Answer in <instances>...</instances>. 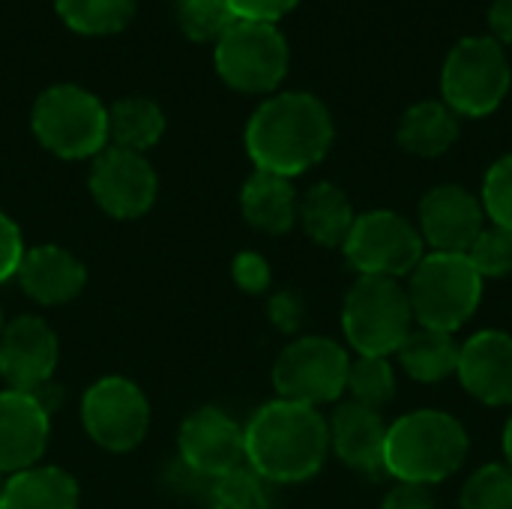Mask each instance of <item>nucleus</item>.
<instances>
[{
  "mask_svg": "<svg viewBox=\"0 0 512 509\" xmlns=\"http://www.w3.org/2000/svg\"><path fill=\"white\" fill-rule=\"evenodd\" d=\"M342 330L357 357H393L414 330V312L396 279L360 276L345 294Z\"/></svg>",
  "mask_w": 512,
  "mask_h": 509,
  "instance_id": "6",
  "label": "nucleus"
},
{
  "mask_svg": "<svg viewBox=\"0 0 512 509\" xmlns=\"http://www.w3.org/2000/svg\"><path fill=\"white\" fill-rule=\"evenodd\" d=\"M219 78L240 93H273L291 63L288 39L276 24L237 18L213 51Z\"/></svg>",
  "mask_w": 512,
  "mask_h": 509,
  "instance_id": "8",
  "label": "nucleus"
},
{
  "mask_svg": "<svg viewBox=\"0 0 512 509\" xmlns=\"http://www.w3.org/2000/svg\"><path fill=\"white\" fill-rule=\"evenodd\" d=\"M354 207L345 189L336 183H315L303 198L297 210V222L303 225L306 237L324 249H342L354 228Z\"/></svg>",
  "mask_w": 512,
  "mask_h": 509,
  "instance_id": "22",
  "label": "nucleus"
},
{
  "mask_svg": "<svg viewBox=\"0 0 512 509\" xmlns=\"http://www.w3.org/2000/svg\"><path fill=\"white\" fill-rule=\"evenodd\" d=\"M459 351L462 345L456 342L453 333L429 330V327H414L402 348L396 351L399 366L420 384H438L456 375L459 369Z\"/></svg>",
  "mask_w": 512,
  "mask_h": 509,
  "instance_id": "24",
  "label": "nucleus"
},
{
  "mask_svg": "<svg viewBox=\"0 0 512 509\" xmlns=\"http://www.w3.org/2000/svg\"><path fill=\"white\" fill-rule=\"evenodd\" d=\"M267 312H270L273 327L291 336V333H297V330H300V324H303V312H306V309H303V300H300L294 291H279V294H273V297H270Z\"/></svg>",
  "mask_w": 512,
  "mask_h": 509,
  "instance_id": "35",
  "label": "nucleus"
},
{
  "mask_svg": "<svg viewBox=\"0 0 512 509\" xmlns=\"http://www.w3.org/2000/svg\"><path fill=\"white\" fill-rule=\"evenodd\" d=\"M87 186L99 210L111 219H138L156 204L159 195L156 171L144 153L120 147H105L93 159Z\"/></svg>",
  "mask_w": 512,
  "mask_h": 509,
  "instance_id": "12",
  "label": "nucleus"
},
{
  "mask_svg": "<svg viewBox=\"0 0 512 509\" xmlns=\"http://www.w3.org/2000/svg\"><path fill=\"white\" fill-rule=\"evenodd\" d=\"M21 258H24V240H21V231L18 225L0 210V285L9 282L18 267H21Z\"/></svg>",
  "mask_w": 512,
  "mask_h": 509,
  "instance_id": "34",
  "label": "nucleus"
},
{
  "mask_svg": "<svg viewBox=\"0 0 512 509\" xmlns=\"http://www.w3.org/2000/svg\"><path fill=\"white\" fill-rule=\"evenodd\" d=\"M512 84L504 45L492 36L459 39L441 69L444 105L459 117H486L501 108Z\"/></svg>",
  "mask_w": 512,
  "mask_h": 509,
  "instance_id": "7",
  "label": "nucleus"
},
{
  "mask_svg": "<svg viewBox=\"0 0 512 509\" xmlns=\"http://www.w3.org/2000/svg\"><path fill=\"white\" fill-rule=\"evenodd\" d=\"M471 438L459 417L435 408L411 411L387 426L384 468L396 483L435 486L450 480L468 459Z\"/></svg>",
  "mask_w": 512,
  "mask_h": 509,
  "instance_id": "3",
  "label": "nucleus"
},
{
  "mask_svg": "<svg viewBox=\"0 0 512 509\" xmlns=\"http://www.w3.org/2000/svg\"><path fill=\"white\" fill-rule=\"evenodd\" d=\"M36 141L60 159H96L108 147V108L78 84L42 90L30 111Z\"/></svg>",
  "mask_w": 512,
  "mask_h": 509,
  "instance_id": "5",
  "label": "nucleus"
},
{
  "mask_svg": "<svg viewBox=\"0 0 512 509\" xmlns=\"http://www.w3.org/2000/svg\"><path fill=\"white\" fill-rule=\"evenodd\" d=\"M15 279L33 303L63 306V303H72L84 291L87 270L69 249L57 243H42V246L24 249Z\"/></svg>",
  "mask_w": 512,
  "mask_h": 509,
  "instance_id": "19",
  "label": "nucleus"
},
{
  "mask_svg": "<svg viewBox=\"0 0 512 509\" xmlns=\"http://www.w3.org/2000/svg\"><path fill=\"white\" fill-rule=\"evenodd\" d=\"M0 333H3V312H0Z\"/></svg>",
  "mask_w": 512,
  "mask_h": 509,
  "instance_id": "40",
  "label": "nucleus"
},
{
  "mask_svg": "<svg viewBox=\"0 0 512 509\" xmlns=\"http://www.w3.org/2000/svg\"><path fill=\"white\" fill-rule=\"evenodd\" d=\"M396 366L390 363V357H357L351 360L348 369V390L351 402L366 405L372 411L387 408L396 399Z\"/></svg>",
  "mask_w": 512,
  "mask_h": 509,
  "instance_id": "27",
  "label": "nucleus"
},
{
  "mask_svg": "<svg viewBox=\"0 0 512 509\" xmlns=\"http://www.w3.org/2000/svg\"><path fill=\"white\" fill-rule=\"evenodd\" d=\"M231 279L243 294H264L270 291L273 273H270V261L261 252H240L231 261Z\"/></svg>",
  "mask_w": 512,
  "mask_h": 509,
  "instance_id": "33",
  "label": "nucleus"
},
{
  "mask_svg": "<svg viewBox=\"0 0 512 509\" xmlns=\"http://www.w3.org/2000/svg\"><path fill=\"white\" fill-rule=\"evenodd\" d=\"M81 423L93 444L108 453H132L150 429L144 390L120 375L99 378L81 396Z\"/></svg>",
  "mask_w": 512,
  "mask_h": 509,
  "instance_id": "11",
  "label": "nucleus"
},
{
  "mask_svg": "<svg viewBox=\"0 0 512 509\" xmlns=\"http://www.w3.org/2000/svg\"><path fill=\"white\" fill-rule=\"evenodd\" d=\"M351 357L345 345L327 336H300L282 348L273 363V387L279 399L309 408L330 405L348 390Z\"/></svg>",
  "mask_w": 512,
  "mask_h": 509,
  "instance_id": "9",
  "label": "nucleus"
},
{
  "mask_svg": "<svg viewBox=\"0 0 512 509\" xmlns=\"http://www.w3.org/2000/svg\"><path fill=\"white\" fill-rule=\"evenodd\" d=\"M480 204H483L486 219H492V225H501V228L512 231V153L501 156L486 171Z\"/></svg>",
  "mask_w": 512,
  "mask_h": 509,
  "instance_id": "32",
  "label": "nucleus"
},
{
  "mask_svg": "<svg viewBox=\"0 0 512 509\" xmlns=\"http://www.w3.org/2000/svg\"><path fill=\"white\" fill-rule=\"evenodd\" d=\"M381 509H435V498L426 486H414V483H396Z\"/></svg>",
  "mask_w": 512,
  "mask_h": 509,
  "instance_id": "37",
  "label": "nucleus"
},
{
  "mask_svg": "<svg viewBox=\"0 0 512 509\" xmlns=\"http://www.w3.org/2000/svg\"><path fill=\"white\" fill-rule=\"evenodd\" d=\"M234 21L228 0H177V24L192 42H219Z\"/></svg>",
  "mask_w": 512,
  "mask_h": 509,
  "instance_id": "30",
  "label": "nucleus"
},
{
  "mask_svg": "<svg viewBox=\"0 0 512 509\" xmlns=\"http://www.w3.org/2000/svg\"><path fill=\"white\" fill-rule=\"evenodd\" d=\"M471 264L483 279H504L512 276V231L501 225H489L480 231L474 246L468 249Z\"/></svg>",
  "mask_w": 512,
  "mask_h": 509,
  "instance_id": "31",
  "label": "nucleus"
},
{
  "mask_svg": "<svg viewBox=\"0 0 512 509\" xmlns=\"http://www.w3.org/2000/svg\"><path fill=\"white\" fill-rule=\"evenodd\" d=\"M483 276L468 255L426 252L408 276V303L414 321L429 330L456 333L465 327L483 300Z\"/></svg>",
  "mask_w": 512,
  "mask_h": 509,
  "instance_id": "4",
  "label": "nucleus"
},
{
  "mask_svg": "<svg viewBox=\"0 0 512 509\" xmlns=\"http://www.w3.org/2000/svg\"><path fill=\"white\" fill-rule=\"evenodd\" d=\"M336 126L327 105L303 90L276 93L255 108L246 123V153L255 171L300 177L333 147Z\"/></svg>",
  "mask_w": 512,
  "mask_h": 509,
  "instance_id": "1",
  "label": "nucleus"
},
{
  "mask_svg": "<svg viewBox=\"0 0 512 509\" xmlns=\"http://www.w3.org/2000/svg\"><path fill=\"white\" fill-rule=\"evenodd\" d=\"M348 264L360 276L402 279L426 258L420 228L393 210H369L354 219L348 240L342 243Z\"/></svg>",
  "mask_w": 512,
  "mask_h": 509,
  "instance_id": "10",
  "label": "nucleus"
},
{
  "mask_svg": "<svg viewBox=\"0 0 512 509\" xmlns=\"http://www.w3.org/2000/svg\"><path fill=\"white\" fill-rule=\"evenodd\" d=\"M417 228L432 252L468 255V249L486 228V213L480 198L471 195L465 186L444 183L423 195Z\"/></svg>",
  "mask_w": 512,
  "mask_h": 509,
  "instance_id": "15",
  "label": "nucleus"
},
{
  "mask_svg": "<svg viewBox=\"0 0 512 509\" xmlns=\"http://www.w3.org/2000/svg\"><path fill=\"white\" fill-rule=\"evenodd\" d=\"M492 39L501 45H512V0H492L489 6Z\"/></svg>",
  "mask_w": 512,
  "mask_h": 509,
  "instance_id": "38",
  "label": "nucleus"
},
{
  "mask_svg": "<svg viewBox=\"0 0 512 509\" xmlns=\"http://www.w3.org/2000/svg\"><path fill=\"white\" fill-rule=\"evenodd\" d=\"M504 459L512 468V414L510 420H507V426H504Z\"/></svg>",
  "mask_w": 512,
  "mask_h": 509,
  "instance_id": "39",
  "label": "nucleus"
},
{
  "mask_svg": "<svg viewBox=\"0 0 512 509\" xmlns=\"http://www.w3.org/2000/svg\"><path fill=\"white\" fill-rule=\"evenodd\" d=\"M243 219L264 234H285L297 225L300 195L288 177L255 171L240 189Z\"/></svg>",
  "mask_w": 512,
  "mask_h": 509,
  "instance_id": "20",
  "label": "nucleus"
},
{
  "mask_svg": "<svg viewBox=\"0 0 512 509\" xmlns=\"http://www.w3.org/2000/svg\"><path fill=\"white\" fill-rule=\"evenodd\" d=\"M462 387L489 408L512 405V336L504 330H480L459 351L456 369Z\"/></svg>",
  "mask_w": 512,
  "mask_h": 509,
  "instance_id": "17",
  "label": "nucleus"
},
{
  "mask_svg": "<svg viewBox=\"0 0 512 509\" xmlns=\"http://www.w3.org/2000/svg\"><path fill=\"white\" fill-rule=\"evenodd\" d=\"M246 465L264 483H306L330 456V426L318 408L273 399L243 426Z\"/></svg>",
  "mask_w": 512,
  "mask_h": 509,
  "instance_id": "2",
  "label": "nucleus"
},
{
  "mask_svg": "<svg viewBox=\"0 0 512 509\" xmlns=\"http://www.w3.org/2000/svg\"><path fill=\"white\" fill-rule=\"evenodd\" d=\"M60 360L57 333L39 315H18L0 333V378L9 390L36 393L51 384Z\"/></svg>",
  "mask_w": 512,
  "mask_h": 509,
  "instance_id": "14",
  "label": "nucleus"
},
{
  "mask_svg": "<svg viewBox=\"0 0 512 509\" xmlns=\"http://www.w3.org/2000/svg\"><path fill=\"white\" fill-rule=\"evenodd\" d=\"M459 509H512L510 465L492 462L477 468L459 492Z\"/></svg>",
  "mask_w": 512,
  "mask_h": 509,
  "instance_id": "29",
  "label": "nucleus"
},
{
  "mask_svg": "<svg viewBox=\"0 0 512 509\" xmlns=\"http://www.w3.org/2000/svg\"><path fill=\"white\" fill-rule=\"evenodd\" d=\"M81 492L72 474L54 465H33L9 474L0 489V509H78Z\"/></svg>",
  "mask_w": 512,
  "mask_h": 509,
  "instance_id": "21",
  "label": "nucleus"
},
{
  "mask_svg": "<svg viewBox=\"0 0 512 509\" xmlns=\"http://www.w3.org/2000/svg\"><path fill=\"white\" fill-rule=\"evenodd\" d=\"M0 489H3V474H0Z\"/></svg>",
  "mask_w": 512,
  "mask_h": 509,
  "instance_id": "41",
  "label": "nucleus"
},
{
  "mask_svg": "<svg viewBox=\"0 0 512 509\" xmlns=\"http://www.w3.org/2000/svg\"><path fill=\"white\" fill-rule=\"evenodd\" d=\"M231 9L237 12V18L246 21H267L276 24L282 15H288L300 0H228Z\"/></svg>",
  "mask_w": 512,
  "mask_h": 509,
  "instance_id": "36",
  "label": "nucleus"
},
{
  "mask_svg": "<svg viewBox=\"0 0 512 509\" xmlns=\"http://www.w3.org/2000/svg\"><path fill=\"white\" fill-rule=\"evenodd\" d=\"M165 135V114L147 96H126L108 108V147L147 153Z\"/></svg>",
  "mask_w": 512,
  "mask_h": 509,
  "instance_id": "25",
  "label": "nucleus"
},
{
  "mask_svg": "<svg viewBox=\"0 0 512 509\" xmlns=\"http://www.w3.org/2000/svg\"><path fill=\"white\" fill-rule=\"evenodd\" d=\"M51 414L33 393L3 390L0 393V474H18L48 450Z\"/></svg>",
  "mask_w": 512,
  "mask_h": 509,
  "instance_id": "16",
  "label": "nucleus"
},
{
  "mask_svg": "<svg viewBox=\"0 0 512 509\" xmlns=\"http://www.w3.org/2000/svg\"><path fill=\"white\" fill-rule=\"evenodd\" d=\"M330 426V450L342 465L366 477H387L384 450H387V423L381 411H372L357 402H342Z\"/></svg>",
  "mask_w": 512,
  "mask_h": 509,
  "instance_id": "18",
  "label": "nucleus"
},
{
  "mask_svg": "<svg viewBox=\"0 0 512 509\" xmlns=\"http://www.w3.org/2000/svg\"><path fill=\"white\" fill-rule=\"evenodd\" d=\"M207 509H276V504L270 486L252 468H237L225 477L210 480Z\"/></svg>",
  "mask_w": 512,
  "mask_h": 509,
  "instance_id": "28",
  "label": "nucleus"
},
{
  "mask_svg": "<svg viewBox=\"0 0 512 509\" xmlns=\"http://www.w3.org/2000/svg\"><path fill=\"white\" fill-rule=\"evenodd\" d=\"M54 9L69 30L81 36H108L132 21L135 0H54Z\"/></svg>",
  "mask_w": 512,
  "mask_h": 509,
  "instance_id": "26",
  "label": "nucleus"
},
{
  "mask_svg": "<svg viewBox=\"0 0 512 509\" xmlns=\"http://www.w3.org/2000/svg\"><path fill=\"white\" fill-rule=\"evenodd\" d=\"M180 462L201 480L225 477L246 462L243 426L219 408H201L189 414L177 435Z\"/></svg>",
  "mask_w": 512,
  "mask_h": 509,
  "instance_id": "13",
  "label": "nucleus"
},
{
  "mask_svg": "<svg viewBox=\"0 0 512 509\" xmlns=\"http://www.w3.org/2000/svg\"><path fill=\"white\" fill-rule=\"evenodd\" d=\"M396 138L402 150L411 156H420V159L444 156L459 138V114H453L438 99L417 102L402 114Z\"/></svg>",
  "mask_w": 512,
  "mask_h": 509,
  "instance_id": "23",
  "label": "nucleus"
}]
</instances>
